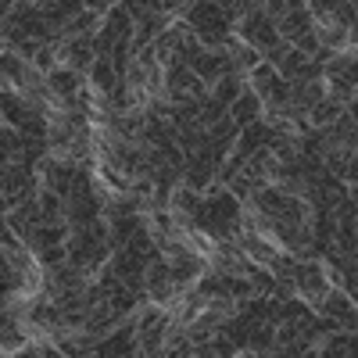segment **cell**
Returning a JSON list of instances; mask_svg holds the SVG:
<instances>
[{
    "label": "cell",
    "instance_id": "obj_1",
    "mask_svg": "<svg viewBox=\"0 0 358 358\" xmlns=\"http://www.w3.org/2000/svg\"><path fill=\"white\" fill-rule=\"evenodd\" d=\"M244 36L251 40L255 47H266V51H272L276 47V25L269 22V14L266 11H251V18L244 22Z\"/></svg>",
    "mask_w": 358,
    "mask_h": 358
},
{
    "label": "cell",
    "instance_id": "obj_2",
    "mask_svg": "<svg viewBox=\"0 0 358 358\" xmlns=\"http://www.w3.org/2000/svg\"><path fill=\"white\" fill-rule=\"evenodd\" d=\"M190 72L197 75V79H219V75H226L229 72V57H222V54H205L201 51L197 57H190Z\"/></svg>",
    "mask_w": 358,
    "mask_h": 358
},
{
    "label": "cell",
    "instance_id": "obj_3",
    "mask_svg": "<svg viewBox=\"0 0 358 358\" xmlns=\"http://www.w3.org/2000/svg\"><path fill=\"white\" fill-rule=\"evenodd\" d=\"M258 107H261V101H258V93H240L237 101H233V126H251V122H258Z\"/></svg>",
    "mask_w": 358,
    "mask_h": 358
},
{
    "label": "cell",
    "instance_id": "obj_4",
    "mask_svg": "<svg viewBox=\"0 0 358 358\" xmlns=\"http://www.w3.org/2000/svg\"><path fill=\"white\" fill-rule=\"evenodd\" d=\"M57 240H65V226H33L29 229V244L40 247V251H47V247H54Z\"/></svg>",
    "mask_w": 358,
    "mask_h": 358
},
{
    "label": "cell",
    "instance_id": "obj_5",
    "mask_svg": "<svg viewBox=\"0 0 358 358\" xmlns=\"http://www.w3.org/2000/svg\"><path fill=\"white\" fill-rule=\"evenodd\" d=\"M97 355H133V326L118 330L112 340H101V344H97Z\"/></svg>",
    "mask_w": 358,
    "mask_h": 358
},
{
    "label": "cell",
    "instance_id": "obj_6",
    "mask_svg": "<svg viewBox=\"0 0 358 358\" xmlns=\"http://www.w3.org/2000/svg\"><path fill=\"white\" fill-rule=\"evenodd\" d=\"M140 226H144V222H140L136 215H115V229H112V240L126 247V244L133 240V233H136Z\"/></svg>",
    "mask_w": 358,
    "mask_h": 358
},
{
    "label": "cell",
    "instance_id": "obj_7",
    "mask_svg": "<svg viewBox=\"0 0 358 358\" xmlns=\"http://www.w3.org/2000/svg\"><path fill=\"white\" fill-rule=\"evenodd\" d=\"M308 18H312V14H308L305 8H294V11L287 14V18H283V25H279V33L290 36V40H294V33L305 36V33H308Z\"/></svg>",
    "mask_w": 358,
    "mask_h": 358
},
{
    "label": "cell",
    "instance_id": "obj_8",
    "mask_svg": "<svg viewBox=\"0 0 358 358\" xmlns=\"http://www.w3.org/2000/svg\"><path fill=\"white\" fill-rule=\"evenodd\" d=\"M93 83H97L101 90H115V68L107 57H97L93 61Z\"/></svg>",
    "mask_w": 358,
    "mask_h": 358
},
{
    "label": "cell",
    "instance_id": "obj_9",
    "mask_svg": "<svg viewBox=\"0 0 358 358\" xmlns=\"http://www.w3.org/2000/svg\"><path fill=\"white\" fill-rule=\"evenodd\" d=\"M237 97H240V79L233 72H226L222 83H219V93H215V101H219V104H233Z\"/></svg>",
    "mask_w": 358,
    "mask_h": 358
},
{
    "label": "cell",
    "instance_id": "obj_10",
    "mask_svg": "<svg viewBox=\"0 0 358 358\" xmlns=\"http://www.w3.org/2000/svg\"><path fill=\"white\" fill-rule=\"evenodd\" d=\"M197 269H201V266H197V261L183 255V258L176 261V266H172V269H168V279H172V283H186V279H194V276H197Z\"/></svg>",
    "mask_w": 358,
    "mask_h": 358
},
{
    "label": "cell",
    "instance_id": "obj_11",
    "mask_svg": "<svg viewBox=\"0 0 358 358\" xmlns=\"http://www.w3.org/2000/svg\"><path fill=\"white\" fill-rule=\"evenodd\" d=\"M276 83H279V75L269 68V65H261V68H255V90L261 93V97H269V93L276 90Z\"/></svg>",
    "mask_w": 358,
    "mask_h": 358
},
{
    "label": "cell",
    "instance_id": "obj_12",
    "mask_svg": "<svg viewBox=\"0 0 358 358\" xmlns=\"http://www.w3.org/2000/svg\"><path fill=\"white\" fill-rule=\"evenodd\" d=\"M79 86V79H75V72H51V90L61 93V97H68V93Z\"/></svg>",
    "mask_w": 358,
    "mask_h": 358
},
{
    "label": "cell",
    "instance_id": "obj_13",
    "mask_svg": "<svg viewBox=\"0 0 358 358\" xmlns=\"http://www.w3.org/2000/svg\"><path fill=\"white\" fill-rule=\"evenodd\" d=\"M247 344L251 348H269L272 344V330L269 326H258V330H251V337H247Z\"/></svg>",
    "mask_w": 358,
    "mask_h": 358
},
{
    "label": "cell",
    "instance_id": "obj_14",
    "mask_svg": "<svg viewBox=\"0 0 358 358\" xmlns=\"http://www.w3.org/2000/svg\"><path fill=\"white\" fill-rule=\"evenodd\" d=\"M337 115H340L337 104H316V107H312V118H316V122H330V118H337Z\"/></svg>",
    "mask_w": 358,
    "mask_h": 358
},
{
    "label": "cell",
    "instance_id": "obj_15",
    "mask_svg": "<svg viewBox=\"0 0 358 358\" xmlns=\"http://www.w3.org/2000/svg\"><path fill=\"white\" fill-rule=\"evenodd\" d=\"M251 276H255V283H251L255 290H266V294H269V290L276 287V279H272L269 272H251Z\"/></svg>",
    "mask_w": 358,
    "mask_h": 358
},
{
    "label": "cell",
    "instance_id": "obj_16",
    "mask_svg": "<svg viewBox=\"0 0 358 358\" xmlns=\"http://www.w3.org/2000/svg\"><path fill=\"white\" fill-rule=\"evenodd\" d=\"M247 251H251L258 261H269V258H272V251H269L266 244H258V240H247Z\"/></svg>",
    "mask_w": 358,
    "mask_h": 358
},
{
    "label": "cell",
    "instance_id": "obj_17",
    "mask_svg": "<svg viewBox=\"0 0 358 358\" xmlns=\"http://www.w3.org/2000/svg\"><path fill=\"white\" fill-rule=\"evenodd\" d=\"M4 72L11 75V79H18V75H22V65H18V57H8V54H4Z\"/></svg>",
    "mask_w": 358,
    "mask_h": 358
},
{
    "label": "cell",
    "instance_id": "obj_18",
    "mask_svg": "<svg viewBox=\"0 0 358 358\" xmlns=\"http://www.w3.org/2000/svg\"><path fill=\"white\" fill-rule=\"evenodd\" d=\"M61 258H65L61 247H47V251H43V261H61Z\"/></svg>",
    "mask_w": 358,
    "mask_h": 358
},
{
    "label": "cell",
    "instance_id": "obj_19",
    "mask_svg": "<svg viewBox=\"0 0 358 358\" xmlns=\"http://www.w3.org/2000/svg\"><path fill=\"white\" fill-rule=\"evenodd\" d=\"M36 61H40V68H51V61H54V57H51V51H40Z\"/></svg>",
    "mask_w": 358,
    "mask_h": 358
}]
</instances>
